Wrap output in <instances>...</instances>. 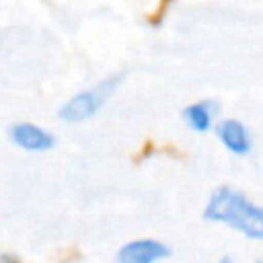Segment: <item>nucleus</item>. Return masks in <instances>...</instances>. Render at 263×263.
Returning a JSON list of instances; mask_svg holds the SVG:
<instances>
[{
  "instance_id": "423d86ee",
  "label": "nucleus",
  "mask_w": 263,
  "mask_h": 263,
  "mask_svg": "<svg viewBox=\"0 0 263 263\" xmlns=\"http://www.w3.org/2000/svg\"><path fill=\"white\" fill-rule=\"evenodd\" d=\"M185 121L195 129V132H205L212 125V103L201 101V103H193L189 107H185L183 111Z\"/></svg>"
},
{
  "instance_id": "f257e3e1",
  "label": "nucleus",
  "mask_w": 263,
  "mask_h": 263,
  "mask_svg": "<svg viewBox=\"0 0 263 263\" xmlns=\"http://www.w3.org/2000/svg\"><path fill=\"white\" fill-rule=\"evenodd\" d=\"M203 216L214 222H224L249 238H263V208L251 203L242 193L230 187H218Z\"/></svg>"
},
{
  "instance_id": "f03ea898",
  "label": "nucleus",
  "mask_w": 263,
  "mask_h": 263,
  "mask_svg": "<svg viewBox=\"0 0 263 263\" xmlns=\"http://www.w3.org/2000/svg\"><path fill=\"white\" fill-rule=\"evenodd\" d=\"M168 255V247L152 238H140L123 245L117 253V263H154Z\"/></svg>"
},
{
  "instance_id": "1a4fd4ad",
  "label": "nucleus",
  "mask_w": 263,
  "mask_h": 263,
  "mask_svg": "<svg viewBox=\"0 0 263 263\" xmlns=\"http://www.w3.org/2000/svg\"><path fill=\"white\" fill-rule=\"evenodd\" d=\"M257 263H263V261H257Z\"/></svg>"
},
{
  "instance_id": "7ed1b4c3",
  "label": "nucleus",
  "mask_w": 263,
  "mask_h": 263,
  "mask_svg": "<svg viewBox=\"0 0 263 263\" xmlns=\"http://www.w3.org/2000/svg\"><path fill=\"white\" fill-rule=\"evenodd\" d=\"M103 97H105V86L103 88H97V90L78 92L68 103L62 105V109H60L58 115L64 121H82V119H88L101 107Z\"/></svg>"
},
{
  "instance_id": "20e7f679",
  "label": "nucleus",
  "mask_w": 263,
  "mask_h": 263,
  "mask_svg": "<svg viewBox=\"0 0 263 263\" xmlns=\"http://www.w3.org/2000/svg\"><path fill=\"white\" fill-rule=\"evenodd\" d=\"M10 138L14 144H18L25 150L31 152H41V150H49L55 142V138L45 132L43 127L35 125V123H16L10 129Z\"/></svg>"
},
{
  "instance_id": "6e6552de",
  "label": "nucleus",
  "mask_w": 263,
  "mask_h": 263,
  "mask_svg": "<svg viewBox=\"0 0 263 263\" xmlns=\"http://www.w3.org/2000/svg\"><path fill=\"white\" fill-rule=\"evenodd\" d=\"M6 263H16V261H14V259H8V261H6Z\"/></svg>"
},
{
  "instance_id": "0eeeda50",
  "label": "nucleus",
  "mask_w": 263,
  "mask_h": 263,
  "mask_svg": "<svg viewBox=\"0 0 263 263\" xmlns=\"http://www.w3.org/2000/svg\"><path fill=\"white\" fill-rule=\"evenodd\" d=\"M220 263H232V261H230V259H228V257H224V259H222V261H220Z\"/></svg>"
},
{
  "instance_id": "39448f33",
  "label": "nucleus",
  "mask_w": 263,
  "mask_h": 263,
  "mask_svg": "<svg viewBox=\"0 0 263 263\" xmlns=\"http://www.w3.org/2000/svg\"><path fill=\"white\" fill-rule=\"evenodd\" d=\"M218 138L222 140V144L234 152V154H247L251 150V140H249V132L247 127L236 121V119H222L216 127Z\"/></svg>"
}]
</instances>
